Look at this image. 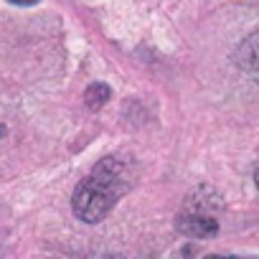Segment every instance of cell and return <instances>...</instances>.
I'll return each mask as SVG.
<instances>
[{
	"label": "cell",
	"instance_id": "1",
	"mask_svg": "<svg viewBox=\"0 0 259 259\" xmlns=\"http://www.w3.org/2000/svg\"><path fill=\"white\" fill-rule=\"evenodd\" d=\"M133 183H135L133 165L124 158L109 155L99 160L94 170L74 191L71 208L76 219H81L84 224H99L117 206V201L133 188Z\"/></svg>",
	"mask_w": 259,
	"mask_h": 259
},
{
	"label": "cell",
	"instance_id": "2",
	"mask_svg": "<svg viewBox=\"0 0 259 259\" xmlns=\"http://www.w3.org/2000/svg\"><path fill=\"white\" fill-rule=\"evenodd\" d=\"M178 229L186 236H198V239H211L219 234V221L216 216L208 213H196V211H183L178 216Z\"/></svg>",
	"mask_w": 259,
	"mask_h": 259
},
{
	"label": "cell",
	"instance_id": "3",
	"mask_svg": "<svg viewBox=\"0 0 259 259\" xmlns=\"http://www.w3.org/2000/svg\"><path fill=\"white\" fill-rule=\"evenodd\" d=\"M109 97H112V89L107 84H92L84 94V102H87L89 109H102L109 102Z\"/></svg>",
	"mask_w": 259,
	"mask_h": 259
},
{
	"label": "cell",
	"instance_id": "4",
	"mask_svg": "<svg viewBox=\"0 0 259 259\" xmlns=\"http://www.w3.org/2000/svg\"><path fill=\"white\" fill-rule=\"evenodd\" d=\"M8 3H13V6H33V3H38V0H8Z\"/></svg>",
	"mask_w": 259,
	"mask_h": 259
}]
</instances>
